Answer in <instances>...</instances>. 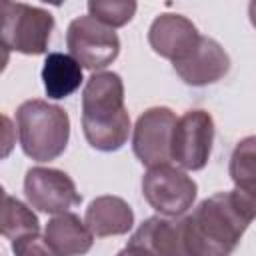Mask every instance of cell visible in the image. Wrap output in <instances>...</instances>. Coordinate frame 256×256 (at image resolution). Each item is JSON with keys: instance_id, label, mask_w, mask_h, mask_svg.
<instances>
[{"instance_id": "6da1fadb", "label": "cell", "mask_w": 256, "mask_h": 256, "mask_svg": "<svg viewBox=\"0 0 256 256\" xmlns=\"http://www.w3.org/2000/svg\"><path fill=\"white\" fill-rule=\"evenodd\" d=\"M256 218V184H234L202 200L184 218L186 256H226L234 252Z\"/></svg>"}, {"instance_id": "7a4b0ae2", "label": "cell", "mask_w": 256, "mask_h": 256, "mask_svg": "<svg viewBox=\"0 0 256 256\" xmlns=\"http://www.w3.org/2000/svg\"><path fill=\"white\" fill-rule=\"evenodd\" d=\"M82 130L86 142L100 152L120 150L132 132L124 106V82L110 70L92 72L82 90Z\"/></svg>"}, {"instance_id": "3957f363", "label": "cell", "mask_w": 256, "mask_h": 256, "mask_svg": "<svg viewBox=\"0 0 256 256\" xmlns=\"http://www.w3.org/2000/svg\"><path fill=\"white\" fill-rule=\"evenodd\" d=\"M22 152L36 162H50L64 154L70 140V116L64 108L40 98L26 100L16 110Z\"/></svg>"}, {"instance_id": "277c9868", "label": "cell", "mask_w": 256, "mask_h": 256, "mask_svg": "<svg viewBox=\"0 0 256 256\" xmlns=\"http://www.w3.org/2000/svg\"><path fill=\"white\" fill-rule=\"evenodd\" d=\"M54 30V16L38 6L10 2L2 8V44L26 56L46 54Z\"/></svg>"}, {"instance_id": "5b68a950", "label": "cell", "mask_w": 256, "mask_h": 256, "mask_svg": "<svg viewBox=\"0 0 256 256\" xmlns=\"http://www.w3.org/2000/svg\"><path fill=\"white\" fill-rule=\"evenodd\" d=\"M196 194V182L186 174L184 168H176L170 162L152 166L142 176V196L158 214H186L192 208Z\"/></svg>"}, {"instance_id": "8992f818", "label": "cell", "mask_w": 256, "mask_h": 256, "mask_svg": "<svg viewBox=\"0 0 256 256\" xmlns=\"http://www.w3.org/2000/svg\"><path fill=\"white\" fill-rule=\"evenodd\" d=\"M66 46L82 68L92 72L106 68L120 54V38L114 28L102 24L90 14L78 16L68 24Z\"/></svg>"}, {"instance_id": "52a82bcc", "label": "cell", "mask_w": 256, "mask_h": 256, "mask_svg": "<svg viewBox=\"0 0 256 256\" xmlns=\"http://www.w3.org/2000/svg\"><path fill=\"white\" fill-rule=\"evenodd\" d=\"M214 118L202 108L184 112L172 134V160L184 170H202L212 154Z\"/></svg>"}, {"instance_id": "ba28073f", "label": "cell", "mask_w": 256, "mask_h": 256, "mask_svg": "<svg viewBox=\"0 0 256 256\" xmlns=\"http://www.w3.org/2000/svg\"><path fill=\"white\" fill-rule=\"evenodd\" d=\"M176 114L168 106L144 110L132 128V150L142 166L152 168L172 162V134Z\"/></svg>"}, {"instance_id": "9c48e42d", "label": "cell", "mask_w": 256, "mask_h": 256, "mask_svg": "<svg viewBox=\"0 0 256 256\" xmlns=\"http://www.w3.org/2000/svg\"><path fill=\"white\" fill-rule=\"evenodd\" d=\"M24 196L32 208L44 214H62L82 202L74 180L58 168L34 166L24 176Z\"/></svg>"}, {"instance_id": "30bf717a", "label": "cell", "mask_w": 256, "mask_h": 256, "mask_svg": "<svg viewBox=\"0 0 256 256\" xmlns=\"http://www.w3.org/2000/svg\"><path fill=\"white\" fill-rule=\"evenodd\" d=\"M122 254H152V256H186L184 218L180 216H150L130 236Z\"/></svg>"}, {"instance_id": "8fae6325", "label": "cell", "mask_w": 256, "mask_h": 256, "mask_svg": "<svg viewBox=\"0 0 256 256\" xmlns=\"http://www.w3.org/2000/svg\"><path fill=\"white\" fill-rule=\"evenodd\" d=\"M198 42H200L198 28L194 26L192 20H188L182 14H172V12L160 14L152 20L148 28L150 48L158 56L170 62L186 58L196 48Z\"/></svg>"}, {"instance_id": "7c38bea8", "label": "cell", "mask_w": 256, "mask_h": 256, "mask_svg": "<svg viewBox=\"0 0 256 256\" xmlns=\"http://www.w3.org/2000/svg\"><path fill=\"white\" fill-rule=\"evenodd\" d=\"M180 80L188 86H208L222 80L230 70V56L218 40L200 36L196 48L182 60L172 62Z\"/></svg>"}, {"instance_id": "4fadbf2b", "label": "cell", "mask_w": 256, "mask_h": 256, "mask_svg": "<svg viewBox=\"0 0 256 256\" xmlns=\"http://www.w3.org/2000/svg\"><path fill=\"white\" fill-rule=\"evenodd\" d=\"M0 230L2 236L10 240L16 254H50L44 238H40V222L36 214L10 194H4Z\"/></svg>"}, {"instance_id": "5bb4252c", "label": "cell", "mask_w": 256, "mask_h": 256, "mask_svg": "<svg viewBox=\"0 0 256 256\" xmlns=\"http://www.w3.org/2000/svg\"><path fill=\"white\" fill-rule=\"evenodd\" d=\"M44 242L50 254L76 256V254H86L92 248L94 234L86 226V222H82L76 214L62 212V214H54V218L48 220L44 230Z\"/></svg>"}, {"instance_id": "9a60e30c", "label": "cell", "mask_w": 256, "mask_h": 256, "mask_svg": "<svg viewBox=\"0 0 256 256\" xmlns=\"http://www.w3.org/2000/svg\"><path fill=\"white\" fill-rule=\"evenodd\" d=\"M86 226L96 238L122 236L128 234L134 226V212L126 200L120 196H98L94 198L84 214Z\"/></svg>"}, {"instance_id": "2e32d148", "label": "cell", "mask_w": 256, "mask_h": 256, "mask_svg": "<svg viewBox=\"0 0 256 256\" xmlns=\"http://www.w3.org/2000/svg\"><path fill=\"white\" fill-rule=\"evenodd\" d=\"M82 64L64 52H50L42 66V82L46 96L52 100H62L74 94L82 84Z\"/></svg>"}, {"instance_id": "e0dca14e", "label": "cell", "mask_w": 256, "mask_h": 256, "mask_svg": "<svg viewBox=\"0 0 256 256\" xmlns=\"http://www.w3.org/2000/svg\"><path fill=\"white\" fill-rule=\"evenodd\" d=\"M228 174L234 184H256V134L242 138L234 146Z\"/></svg>"}, {"instance_id": "ac0fdd59", "label": "cell", "mask_w": 256, "mask_h": 256, "mask_svg": "<svg viewBox=\"0 0 256 256\" xmlns=\"http://www.w3.org/2000/svg\"><path fill=\"white\" fill-rule=\"evenodd\" d=\"M88 14L110 28L126 26L138 8L136 0H88Z\"/></svg>"}, {"instance_id": "d6986e66", "label": "cell", "mask_w": 256, "mask_h": 256, "mask_svg": "<svg viewBox=\"0 0 256 256\" xmlns=\"http://www.w3.org/2000/svg\"><path fill=\"white\" fill-rule=\"evenodd\" d=\"M248 18H250V24L256 28V0L248 2Z\"/></svg>"}, {"instance_id": "ffe728a7", "label": "cell", "mask_w": 256, "mask_h": 256, "mask_svg": "<svg viewBox=\"0 0 256 256\" xmlns=\"http://www.w3.org/2000/svg\"><path fill=\"white\" fill-rule=\"evenodd\" d=\"M40 2H46V4H50V6H62L66 0H40Z\"/></svg>"}, {"instance_id": "44dd1931", "label": "cell", "mask_w": 256, "mask_h": 256, "mask_svg": "<svg viewBox=\"0 0 256 256\" xmlns=\"http://www.w3.org/2000/svg\"><path fill=\"white\" fill-rule=\"evenodd\" d=\"M10 2H12V0H4V4H10Z\"/></svg>"}]
</instances>
